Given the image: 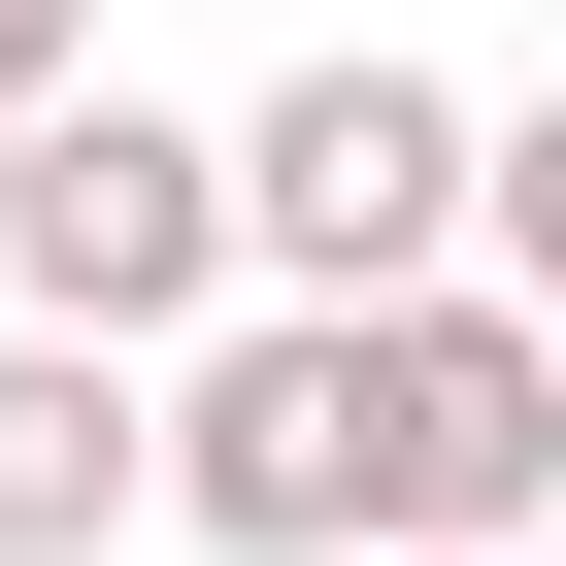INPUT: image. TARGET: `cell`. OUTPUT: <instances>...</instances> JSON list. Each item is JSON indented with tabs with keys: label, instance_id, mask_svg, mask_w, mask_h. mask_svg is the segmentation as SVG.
Instances as JSON below:
<instances>
[{
	"label": "cell",
	"instance_id": "obj_5",
	"mask_svg": "<svg viewBox=\"0 0 566 566\" xmlns=\"http://www.w3.org/2000/svg\"><path fill=\"white\" fill-rule=\"evenodd\" d=\"M467 233H500V301H533V367H566V101H533V134L467 167Z\"/></svg>",
	"mask_w": 566,
	"mask_h": 566
},
{
	"label": "cell",
	"instance_id": "obj_6",
	"mask_svg": "<svg viewBox=\"0 0 566 566\" xmlns=\"http://www.w3.org/2000/svg\"><path fill=\"white\" fill-rule=\"evenodd\" d=\"M67 67H101V0H0V134H34V101H67Z\"/></svg>",
	"mask_w": 566,
	"mask_h": 566
},
{
	"label": "cell",
	"instance_id": "obj_4",
	"mask_svg": "<svg viewBox=\"0 0 566 566\" xmlns=\"http://www.w3.org/2000/svg\"><path fill=\"white\" fill-rule=\"evenodd\" d=\"M101 533H134V367L0 334V566H101Z\"/></svg>",
	"mask_w": 566,
	"mask_h": 566
},
{
	"label": "cell",
	"instance_id": "obj_7",
	"mask_svg": "<svg viewBox=\"0 0 566 566\" xmlns=\"http://www.w3.org/2000/svg\"><path fill=\"white\" fill-rule=\"evenodd\" d=\"M500 566H566V533H500Z\"/></svg>",
	"mask_w": 566,
	"mask_h": 566
},
{
	"label": "cell",
	"instance_id": "obj_3",
	"mask_svg": "<svg viewBox=\"0 0 566 566\" xmlns=\"http://www.w3.org/2000/svg\"><path fill=\"white\" fill-rule=\"evenodd\" d=\"M566 533V367L500 266H433V301H367V566H500Z\"/></svg>",
	"mask_w": 566,
	"mask_h": 566
},
{
	"label": "cell",
	"instance_id": "obj_1",
	"mask_svg": "<svg viewBox=\"0 0 566 566\" xmlns=\"http://www.w3.org/2000/svg\"><path fill=\"white\" fill-rule=\"evenodd\" d=\"M467 167H500V101H433L400 34L266 67V134H233V301H301V334L433 301V266H467Z\"/></svg>",
	"mask_w": 566,
	"mask_h": 566
},
{
	"label": "cell",
	"instance_id": "obj_2",
	"mask_svg": "<svg viewBox=\"0 0 566 566\" xmlns=\"http://www.w3.org/2000/svg\"><path fill=\"white\" fill-rule=\"evenodd\" d=\"M0 301H34L67 367H167V334H233V134H167V101H34L0 134Z\"/></svg>",
	"mask_w": 566,
	"mask_h": 566
}]
</instances>
